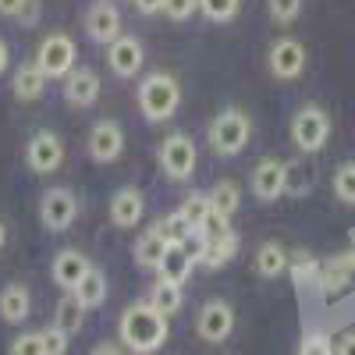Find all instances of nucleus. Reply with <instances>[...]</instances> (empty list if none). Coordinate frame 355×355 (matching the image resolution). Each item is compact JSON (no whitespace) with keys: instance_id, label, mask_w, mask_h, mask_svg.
I'll list each match as a JSON object with an SVG mask.
<instances>
[{"instance_id":"2f4dec72","label":"nucleus","mask_w":355,"mask_h":355,"mask_svg":"<svg viewBox=\"0 0 355 355\" xmlns=\"http://www.w3.org/2000/svg\"><path fill=\"white\" fill-rule=\"evenodd\" d=\"M239 8H242V0H199V11L217 25L231 21L234 15H239Z\"/></svg>"},{"instance_id":"aec40b11","label":"nucleus","mask_w":355,"mask_h":355,"mask_svg":"<svg viewBox=\"0 0 355 355\" xmlns=\"http://www.w3.org/2000/svg\"><path fill=\"white\" fill-rule=\"evenodd\" d=\"M352 274H355V256H334L327 266H320V288L327 295H338L348 288Z\"/></svg>"},{"instance_id":"423d86ee","label":"nucleus","mask_w":355,"mask_h":355,"mask_svg":"<svg viewBox=\"0 0 355 355\" xmlns=\"http://www.w3.org/2000/svg\"><path fill=\"white\" fill-rule=\"evenodd\" d=\"M196 164H199V153H196V142L185 135V132H174L160 142V167L171 182H189L196 174Z\"/></svg>"},{"instance_id":"72a5a7b5","label":"nucleus","mask_w":355,"mask_h":355,"mask_svg":"<svg viewBox=\"0 0 355 355\" xmlns=\"http://www.w3.org/2000/svg\"><path fill=\"white\" fill-rule=\"evenodd\" d=\"M288 270H291V277L299 281V284H306V281H320V263H316L309 252L295 256V263H288Z\"/></svg>"},{"instance_id":"a19ab883","label":"nucleus","mask_w":355,"mask_h":355,"mask_svg":"<svg viewBox=\"0 0 355 355\" xmlns=\"http://www.w3.org/2000/svg\"><path fill=\"white\" fill-rule=\"evenodd\" d=\"M334 355H355V331H348V334H341V341H338V348H334Z\"/></svg>"},{"instance_id":"a18cd8bd","label":"nucleus","mask_w":355,"mask_h":355,"mask_svg":"<svg viewBox=\"0 0 355 355\" xmlns=\"http://www.w3.org/2000/svg\"><path fill=\"white\" fill-rule=\"evenodd\" d=\"M8 64H11V50H8V43L0 40V75L8 71Z\"/></svg>"},{"instance_id":"4468645a","label":"nucleus","mask_w":355,"mask_h":355,"mask_svg":"<svg viewBox=\"0 0 355 355\" xmlns=\"http://www.w3.org/2000/svg\"><path fill=\"white\" fill-rule=\"evenodd\" d=\"M142 61H146V50H142V43H139L135 36H117V40L107 46V64H110V71H114L117 78L139 75Z\"/></svg>"},{"instance_id":"393cba45","label":"nucleus","mask_w":355,"mask_h":355,"mask_svg":"<svg viewBox=\"0 0 355 355\" xmlns=\"http://www.w3.org/2000/svg\"><path fill=\"white\" fill-rule=\"evenodd\" d=\"M82 323H85V309L78 306L75 295H68V299L57 302V313H53V327H57V331H64V334L71 338V334L82 331Z\"/></svg>"},{"instance_id":"473e14b6","label":"nucleus","mask_w":355,"mask_h":355,"mask_svg":"<svg viewBox=\"0 0 355 355\" xmlns=\"http://www.w3.org/2000/svg\"><path fill=\"white\" fill-rule=\"evenodd\" d=\"M266 11H270L277 25H291L302 11V0H266Z\"/></svg>"},{"instance_id":"39448f33","label":"nucleus","mask_w":355,"mask_h":355,"mask_svg":"<svg viewBox=\"0 0 355 355\" xmlns=\"http://www.w3.org/2000/svg\"><path fill=\"white\" fill-rule=\"evenodd\" d=\"M75 57H78V46L68 33H50V36H43V43L36 50V68L46 78H68L75 71Z\"/></svg>"},{"instance_id":"6e6552de","label":"nucleus","mask_w":355,"mask_h":355,"mask_svg":"<svg viewBox=\"0 0 355 355\" xmlns=\"http://www.w3.org/2000/svg\"><path fill=\"white\" fill-rule=\"evenodd\" d=\"M196 331L206 345H224L234 331V309L231 302L224 299H210L202 309H199V320H196Z\"/></svg>"},{"instance_id":"49530a36","label":"nucleus","mask_w":355,"mask_h":355,"mask_svg":"<svg viewBox=\"0 0 355 355\" xmlns=\"http://www.w3.org/2000/svg\"><path fill=\"white\" fill-rule=\"evenodd\" d=\"M4 242H8V227H4V220H0V249H4Z\"/></svg>"},{"instance_id":"9b49d317","label":"nucleus","mask_w":355,"mask_h":355,"mask_svg":"<svg viewBox=\"0 0 355 355\" xmlns=\"http://www.w3.org/2000/svg\"><path fill=\"white\" fill-rule=\"evenodd\" d=\"M85 33H89L93 43L110 46L117 36H125L121 33V11H117L110 0H96V4H89V11H85Z\"/></svg>"},{"instance_id":"b1692460","label":"nucleus","mask_w":355,"mask_h":355,"mask_svg":"<svg viewBox=\"0 0 355 355\" xmlns=\"http://www.w3.org/2000/svg\"><path fill=\"white\" fill-rule=\"evenodd\" d=\"M11 89H15L18 100H40L46 93V75L36 64H21L11 78Z\"/></svg>"},{"instance_id":"f03ea898","label":"nucleus","mask_w":355,"mask_h":355,"mask_svg":"<svg viewBox=\"0 0 355 355\" xmlns=\"http://www.w3.org/2000/svg\"><path fill=\"white\" fill-rule=\"evenodd\" d=\"M178 107H182V85H178L174 75L153 71L150 78H142V85H139V110H142V117L150 125H160V121H167V117H174Z\"/></svg>"},{"instance_id":"ddd939ff","label":"nucleus","mask_w":355,"mask_h":355,"mask_svg":"<svg viewBox=\"0 0 355 355\" xmlns=\"http://www.w3.org/2000/svg\"><path fill=\"white\" fill-rule=\"evenodd\" d=\"M125 153V132L117 121H96L89 132V157L96 164H114Z\"/></svg>"},{"instance_id":"c756f323","label":"nucleus","mask_w":355,"mask_h":355,"mask_svg":"<svg viewBox=\"0 0 355 355\" xmlns=\"http://www.w3.org/2000/svg\"><path fill=\"white\" fill-rule=\"evenodd\" d=\"M331 185H334V196H338V202H345V206H355V160H348V164H341V167L334 171Z\"/></svg>"},{"instance_id":"9d476101","label":"nucleus","mask_w":355,"mask_h":355,"mask_svg":"<svg viewBox=\"0 0 355 355\" xmlns=\"http://www.w3.org/2000/svg\"><path fill=\"white\" fill-rule=\"evenodd\" d=\"M266 64H270V75L281 78V82H295L302 71H306V46L299 40H277L270 46V53H266Z\"/></svg>"},{"instance_id":"7ed1b4c3","label":"nucleus","mask_w":355,"mask_h":355,"mask_svg":"<svg viewBox=\"0 0 355 355\" xmlns=\"http://www.w3.org/2000/svg\"><path fill=\"white\" fill-rule=\"evenodd\" d=\"M252 139V121L249 114L239 107H227L220 110L214 121H210V150L217 157H239Z\"/></svg>"},{"instance_id":"f704fd0d","label":"nucleus","mask_w":355,"mask_h":355,"mask_svg":"<svg viewBox=\"0 0 355 355\" xmlns=\"http://www.w3.org/2000/svg\"><path fill=\"white\" fill-rule=\"evenodd\" d=\"M299 355H334V345H331V338L323 331H306Z\"/></svg>"},{"instance_id":"37998d69","label":"nucleus","mask_w":355,"mask_h":355,"mask_svg":"<svg viewBox=\"0 0 355 355\" xmlns=\"http://www.w3.org/2000/svg\"><path fill=\"white\" fill-rule=\"evenodd\" d=\"M135 8L142 15H157V11H164V0H135Z\"/></svg>"},{"instance_id":"a211bd4d","label":"nucleus","mask_w":355,"mask_h":355,"mask_svg":"<svg viewBox=\"0 0 355 355\" xmlns=\"http://www.w3.org/2000/svg\"><path fill=\"white\" fill-rule=\"evenodd\" d=\"M28 313H33V291H28L21 281H11L0 288V320L4 323H25Z\"/></svg>"},{"instance_id":"58836bf2","label":"nucleus","mask_w":355,"mask_h":355,"mask_svg":"<svg viewBox=\"0 0 355 355\" xmlns=\"http://www.w3.org/2000/svg\"><path fill=\"white\" fill-rule=\"evenodd\" d=\"M40 338H43V355H64L68 352V334L64 331L46 327V331H40Z\"/></svg>"},{"instance_id":"c85d7f7f","label":"nucleus","mask_w":355,"mask_h":355,"mask_svg":"<svg viewBox=\"0 0 355 355\" xmlns=\"http://www.w3.org/2000/svg\"><path fill=\"white\" fill-rule=\"evenodd\" d=\"M178 214L185 217V224L192 227V234L202 227V220L210 217V196H202V192H192L182 206H178Z\"/></svg>"},{"instance_id":"6ab92c4d","label":"nucleus","mask_w":355,"mask_h":355,"mask_svg":"<svg viewBox=\"0 0 355 355\" xmlns=\"http://www.w3.org/2000/svg\"><path fill=\"white\" fill-rule=\"evenodd\" d=\"M234 256H239V234L227 231V234H220V239L202 242L199 263H202V266H210V270H220V266H227Z\"/></svg>"},{"instance_id":"5701e85b","label":"nucleus","mask_w":355,"mask_h":355,"mask_svg":"<svg viewBox=\"0 0 355 355\" xmlns=\"http://www.w3.org/2000/svg\"><path fill=\"white\" fill-rule=\"evenodd\" d=\"M71 295L78 299V306H82V309H100V306H103V299H107V274L93 266V270H89V274L82 277V284H78Z\"/></svg>"},{"instance_id":"f257e3e1","label":"nucleus","mask_w":355,"mask_h":355,"mask_svg":"<svg viewBox=\"0 0 355 355\" xmlns=\"http://www.w3.org/2000/svg\"><path fill=\"white\" fill-rule=\"evenodd\" d=\"M117 334H121L125 348L135 352V355H153L164 348L167 341V316L157 313L150 302H135L121 313V320H117Z\"/></svg>"},{"instance_id":"ea45409f","label":"nucleus","mask_w":355,"mask_h":355,"mask_svg":"<svg viewBox=\"0 0 355 355\" xmlns=\"http://www.w3.org/2000/svg\"><path fill=\"white\" fill-rule=\"evenodd\" d=\"M28 8V0H0V15L4 18H21Z\"/></svg>"},{"instance_id":"c03bdc74","label":"nucleus","mask_w":355,"mask_h":355,"mask_svg":"<svg viewBox=\"0 0 355 355\" xmlns=\"http://www.w3.org/2000/svg\"><path fill=\"white\" fill-rule=\"evenodd\" d=\"M89 355H125L121 348H117V345H110V341H100L93 352H89Z\"/></svg>"},{"instance_id":"0eeeda50","label":"nucleus","mask_w":355,"mask_h":355,"mask_svg":"<svg viewBox=\"0 0 355 355\" xmlns=\"http://www.w3.org/2000/svg\"><path fill=\"white\" fill-rule=\"evenodd\" d=\"M25 164L33 167L36 174H53L57 167L64 164V142H61V135L50 132V128L36 132L33 139H28V146H25Z\"/></svg>"},{"instance_id":"dca6fc26","label":"nucleus","mask_w":355,"mask_h":355,"mask_svg":"<svg viewBox=\"0 0 355 355\" xmlns=\"http://www.w3.org/2000/svg\"><path fill=\"white\" fill-rule=\"evenodd\" d=\"M64 100L71 107H93L100 100V75L93 68H75L64 78Z\"/></svg>"},{"instance_id":"4c0bfd02","label":"nucleus","mask_w":355,"mask_h":355,"mask_svg":"<svg viewBox=\"0 0 355 355\" xmlns=\"http://www.w3.org/2000/svg\"><path fill=\"white\" fill-rule=\"evenodd\" d=\"M8 355H43V338H40V331L15 338L11 348H8Z\"/></svg>"},{"instance_id":"2eb2a0df","label":"nucleus","mask_w":355,"mask_h":355,"mask_svg":"<svg viewBox=\"0 0 355 355\" xmlns=\"http://www.w3.org/2000/svg\"><path fill=\"white\" fill-rule=\"evenodd\" d=\"M89 270H93V263H89L78 249H61L53 256V263H50V277L57 281V288H64V291H75Z\"/></svg>"},{"instance_id":"20e7f679","label":"nucleus","mask_w":355,"mask_h":355,"mask_svg":"<svg viewBox=\"0 0 355 355\" xmlns=\"http://www.w3.org/2000/svg\"><path fill=\"white\" fill-rule=\"evenodd\" d=\"M331 139V114L320 103H306L299 107V114L291 117V142L299 153H320Z\"/></svg>"},{"instance_id":"79ce46f5","label":"nucleus","mask_w":355,"mask_h":355,"mask_svg":"<svg viewBox=\"0 0 355 355\" xmlns=\"http://www.w3.org/2000/svg\"><path fill=\"white\" fill-rule=\"evenodd\" d=\"M36 18H40V0H28V8H25V15L18 21L21 25H36Z\"/></svg>"},{"instance_id":"c9c22d12","label":"nucleus","mask_w":355,"mask_h":355,"mask_svg":"<svg viewBox=\"0 0 355 355\" xmlns=\"http://www.w3.org/2000/svg\"><path fill=\"white\" fill-rule=\"evenodd\" d=\"M227 231H231V220H227L224 214H214V210H210V217H206L202 227L196 231V239L210 242V239H220V234H227Z\"/></svg>"},{"instance_id":"a878e982","label":"nucleus","mask_w":355,"mask_h":355,"mask_svg":"<svg viewBox=\"0 0 355 355\" xmlns=\"http://www.w3.org/2000/svg\"><path fill=\"white\" fill-rule=\"evenodd\" d=\"M150 306L164 316H174L178 309H182V284H174V281H157L153 291H150Z\"/></svg>"},{"instance_id":"412c9836","label":"nucleus","mask_w":355,"mask_h":355,"mask_svg":"<svg viewBox=\"0 0 355 355\" xmlns=\"http://www.w3.org/2000/svg\"><path fill=\"white\" fill-rule=\"evenodd\" d=\"M288 249L281 245V242H263L259 249H256V274L259 277H266V281H274V277H281L284 270H288Z\"/></svg>"},{"instance_id":"bb28decb","label":"nucleus","mask_w":355,"mask_h":355,"mask_svg":"<svg viewBox=\"0 0 355 355\" xmlns=\"http://www.w3.org/2000/svg\"><path fill=\"white\" fill-rule=\"evenodd\" d=\"M153 231L160 234L167 245H185V242L192 239V227L185 224L182 214H167V217H160V220L153 224Z\"/></svg>"},{"instance_id":"e433bc0d","label":"nucleus","mask_w":355,"mask_h":355,"mask_svg":"<svg viewBox=\"0 0 355 355\" xmlns=\"http://www.w3.org/2000/svg\"><path fill=\"white\" fill-rule=\"evenodd\" d=\"M199 11V0H164V15L171 21H189Z\"/></svg>"},{"instance_id":"f3484780","label":"nucleus","mask_w":355,"mask_h":355,"mask_svg":"<svg viewBox=\"0 0 355 355\" xmlns=\"http://www.w3.org/2000/svg\"><path fill=\"white\" fill-rule=\"evenodd\" d=\"M146 214V199L135 185H125V189H117L114 199H110V220L117 227H135Z\"/></svg>"},{"instance_id":"f8f14e48","label":"nucleus","mask_w":355,"mask_h":355,"mask_svg":"<svg viewBox=\"0 0 355 355\" xmlns=\"http://www.w3.org/2000/svg\"><path fill=\"white\" fill-rule=\"evenodd\" d=\"M284 178H288V164L277 157H263L252 171V196L259 202H274L284 196Z\"/></svg>"},{"instance_id":"1a4fd4ad","label":"nucleus","mask_w":355,"mask_h":355,"mask_svg":"<svg viewBox=\"0 0 355 355\" xmlns=\"http://www.w3.org/2000/svg\"><path fill=\"white\" fill-rule=\"evenodd\" d=\"M78 217V199L71 189H50L40 199V220L46 231H68Z\"/></svg>"},{"instance_id":"4be33fe9","label":"nucleus","mask_w":355,"mask_h":355,"mask_svg":"<svg viewBox=\"0 0 355 355\" xmlns=\"http://www.w3.org/2000/svg\"><path fill=\"white\" fill-rule=\"evenodd\" d=\"M167 242L160 239V234L150 227L142 234V239L135 242V263L142 266V270H160V263H164V256H167Z\"/></svg>"},{"instance_id":"cd10ccee","label":"nucleus","mask_w":355,"mask_h":355,"mask_svg":"<svg viewBox=\"0 0 355 355\" xmlns=\"http://www.w3.org/2000/svg\"><path fill=\"white\" fill-rule=\"evenodd\" d=\"M239 202H242V192H239V185H234V182H217L214 185V192H210V210L214 214L231 217L234 210H239Z\"/></svg>"},{"instance_id":"7c9ffc66","label":"nucleus","mask_w":355,"mask_h":355,"mask_svg":"<svg viewBox=\"0 0 355 355\" xmlns=\"http://www.w3.org/2000/svg\"><path fill=\"white\" fill-rule=\"evenodd\" d=\"M313 189V167L302 164V160H295L288 164V178H284V192L288 196H306Z\"/></svg>"}]
</instances>
